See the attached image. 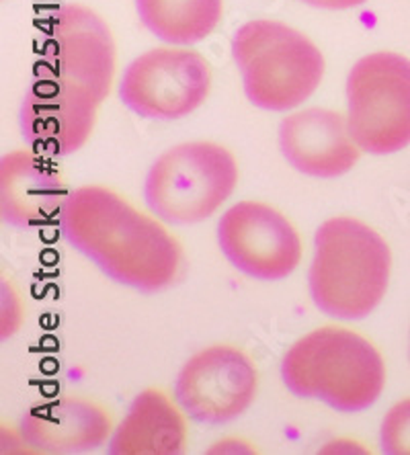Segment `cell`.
Returning a JSON list of instances; mask_svg holds the SVG:
<instances>
[{
    "label": "cell",
    "instance_id": "cell-3",
    "mask_svg": "<svg viewBox=\"0 0 410 455\" xmlns=\"http://www.w3.org/2000/svg\"><path fill=\"white\" fill-rule=\"evenodd\" d=\"M390 269L392 254L374 228L347 216L326 220L314 238L312 302L331 318H366L386 296Z\"/></svg>",
    "mask_w": 410,
    "mask_h": 455
},
{
    "label": "cell",
    "instance_id": "cell-10",
    "mask_svg": "<svg viewBox=\"0 0 410 455\" xmlns=\"http://www.w3.org/2000/svg\"><path fill=\"white\" fill-rule=\"evenodd\" d=\"M99 105L84 86L48 70V75L33 80L25 92L19 109L21 136L33 152L68 156L91 138Z\"/></svg>",
    "mask_w": 410,
    "mask_h": 455
},
{
    "label": "cell",
    "instance_id": "cell-11",
    "mask_svg": "<svg viewBox=\"0 0 410 455\" xmlns=\"http://www.w3.org/2000/svg\"><path fill=\"white\" fill-rule=\"evenodd\" d=\"M48 68L91 91L99 103L109 95L116 75V44L109 27L83 4H64L48 27Z\"/></svg>",
    "mask_w": 410,
    "mask_h": 455
},
{
    "label": "cell",
    "instance_id": "cell-2",
    "mask_svg": "<svg viewBox=\"0 0 410 455\" xmlns=\"http://www.w3.org/2000/svg\"><path fill=\"white\" fill-rule=\"evenodd\" d=\"M281 379L293 396L320 400L337 412H363L386 386L380 351L355 331L322 326L287 349Z\"/></svg>",
    "mask_w": 410,
    "mask_h": 455
},
{
    "label": "cell",
    "instance_id": "cell-14",
    "mask_svg": "<svg viewBox=\"0 0 410 455\" xmlns=\"http://www.w3.org/2000/svg\"><path fill=\"white\" fill-rule=\"evenodd\" d=\"M19 435L39 453H89L111 437V417L84 398H60L31 406L21 417Z\"/></svg>",
    "mask_w": 410,
    "mask_h": 455
},
{
    "label": "cell",
    "instance_id": "cell-4",
    "mask_svg": "<svg viewBox=\"0 0 410 455\" xmlns=\"http://www.w3.org/2000/svg\"><path fill=\"white\" fill-rule=\"evenodd\" d=\"M246 99L265 111H290L310 99L325 76V56L293 27L257 19L232 37Z\"/></svg>",
    "mask_w": 410,
    "mask_h": 455
},
{
    "label": "cell",
    "instance_id": "cell-12",
    "mask_svg": "<svg viewBox=\"0 0 410 455\" xmlns=\"http://www.w3.org/2000/svg\"><path fill=\"white\" fill-rule=\"evenodd\" d=\"M279 148L292 169L314 179L347 175L361 154L347 117L320 107L295 111L281 122Z\"/></svg>",
    "mask_w": 410,
    "mask_h": 455
},
{
    "label": "cell",
    "instance_id": "cell-6",
    "mask_svg": "<svg viewBox=\"0 0 410 455\" xmlns=\"http://www.w3.org/2000/svg\"><path fill=\"white\" fill-rule=\"evenodd\" d=\"M347 124L361 152L384 156L410 144V60L363 56L347 78Z\"/></svg>",
    "mask_w": 410,
    "mask_h": 455
},
{
    "label": "cell",
    "instance_id": "cell-18",
    "mask_svg": "<svg viewBox=\"0 0 410 455\" xmlns=\"http://www.w3.org/2000/svg\"><path fill=\"white\" fill-rule=\"evenodd\" d=\"M300 3L316 6V9H326V11H345L355 9V6L366 4L367 0H300Z\"/></svg>",
    "mask_w": 410,
    "mask_h": 455
},
{
    "label": "cell",
    "instance_id": "cell-8",
    "mask_svg": "<svg viewBox=\"0 0 410 455\" xmlns=\"http://www.w3.org/2000/svg\"><path fill=\"white\" fill-rule=\"evenodd\" d=\"M259 390V373L245 351L213 345L181 367L174 400L199 425H226L248 411Z\"/></svg>",
    "mask_w": 410,
    "mask_h": 455
},
{
    "label": "cell",
    "instance_id": "cell-15",
    "mask_svg": "<svg viewBox=\"0 0 410 455\" xmlns=\"http://www.w3.org/2000/svg\"><path fill=\"white\" fill-rule=\"evenodd\" d=\"M179 406V404H177ZM165 392H140L109 437L113 455H179L187 445L183 411Z\"/></svg>",
    "mask_w": 410,
    "mask_h": 455
},
{
    "label": "cell",
    "instance_id": "cell-13",
    "mask_svg": "<svg viewBox=\"0 0 410 455\" xmlns=\"http://www.w3.org/2000/svg\"><path fill=\"white\" fill-rule=\"evenodd\" d=\"M68 187L56 166L37 152L15 150L0 160V213L15 228L44 226L60 218Z\"/></svg>",
    "mask_w": 410,
    "mask_h": 455
},
{
    "label": "cell",
    "instance_id": "cell-7",
    "mask_svg": "<svg viewBox=\"0 0 410 455\" xmlns=\"http://www.w3.org/2000/svg\"><path fill=\"white\" fill-rule=\"evenodd\" d=\"M212 70L193 50L160 48L138 56L119 80V99L146 119L171 122L193 113L210 95Z\"/></svg>",
    "mask_w": 410,
    "mask_h": 455
},
{
    "label": "cell",
    "instance_id": "cell-16",
    "mask_svg": "<svg viewBox=\"0 0 410 455\" xmlns=\"http://www.w3.org/2000/svg\"><path fill=\"white\" fill-rule=\"evenodd\" d=\"M136 11L160 42L191 45L216 29L224 4L221 0H136Z\"/></svg>",
    "mask_w": 410,
    "mask_h": 455
},
{
    "label": "cell",
    "instance_id": "cell-17",
    "mask_svg": "<svg viewBox=\"0 0 410 455\" xmlns=\"http://www.w3.org/2000/svg\"><path fill=\"white\" fill-rule=\"evenodd\" d=\"M382 451L388 455H410V398L400 400L382 420Z\"/></svg>",
    "mask_w": 410,
    "mask_h": 455
},
{
    "label": "cell",
    "instance_id": "cell-5",
    "mask_svg": "<svg viewBox=\"0 0 410 455\" xmlns=\"http://www.w3.org/2000/svg\"><path fill=\"white\" fill-rule=\"evenodd\" d=\"M238 164L230 150L213 142L173 146L154 160L146 175V205L160 222H204L232 196Z\"/></svg>",
    "mask_w": 410,
    "mask_h": 455
},
{
    "label": "cell",
    "instance_id": "cell-9",
    "mask_svg": "<svg viewBox=\"0 0 410 455\" xmlns=\"http://www.w3.org/2000/svg\"><path fill=\"white\" fill-rule=\"evenodd\" d=\"M218 244L234 269L259 281H281L298 269L301 240L293 224L261 202L232 205L218 222Z\"/></svg>",
    "mask_w": 410,
    "mask_h": 455
},
{
    "label": "cell",
    "instance_id": "cell-1",
    "mask_svg": "<svg viewBox=\"0 0 410 455\" xmlns=\"http://www.w3.org/2000/svg\"><path fill=\"white\" fill-rule=\"evenodd\" d=\"M72 249L119 285L144 293L171 287L183 265L179 240L116 191L86 185L70 191L58 218Z\"/></svg>",
    "mask_w": 410,
    "mask_h": 455
}]
</instances>
